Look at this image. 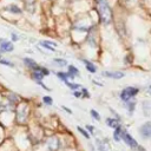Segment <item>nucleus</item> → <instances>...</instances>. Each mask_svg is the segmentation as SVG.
Instances as JSON below:
<instances>
[{"label":"nucleus","mask_w":151,"mask_h":151,"mask_svg":"<svg viewBox=\"0 0 151 151\" xmlns=\"http://www.w3.org/2000/svg\"><path fill=\"white\" fill-rule=\"evenodd\" d=\"M97 7H98V13L100 21L104 25H109L112 21V9L107 2V0H98L97 1Z\"/></svg>","instance_id":"f257e3e1"},{"label":"nucleus","mask_w":151,"mask_h":151,"mask_svg":"<svg viewBox=\"0 0 151 151\" xmlns=\"http://www.w3.org/2000/svg\"><path fill=\"white\" fill-rule=\"evenodd\" d=\"M138 93V88L137 87H126V88H124L123 91H122V93H120V98L124 100V101H127L129 99H131L132 97H134L136 94Z\"/></svg>","instance_id":"f03ea898"},{"label":"nucleus","mask_w":151,"mask_h":151,"mask_svg":"<svg viewBox=\"0 0 151 151\" xmlns=\"http://www.w3.org/2000/svg\"><path fill=\"white\" fill-rule=\"evenodd\" d=\"M122 139H123V140H124V142H125L130 147H132V149H136V147L138 146L137 142H136V140H134V139H133V138H132V137H131L126 131H124V130L122 131Z\"/></svg>","instance_id":"7ed1b4c3"},{"label":"nucleus","mask_w":151,"mask_h":151,"mask_svg":"<svg viewBox=\"0 0 151 151\" xmlns=\"http://www.w3.org/2000/svg\"><path fill=\"white\" fill-rule=\"evenodd\" d=\"M59 145H60V140L55 136L51 137L47 140V149H48V151H57L59 149Z\"/></svg>","instance_id":"20e7f679"},{"label":"nucleus","mask_w":151,"mask_h":151,"mask_svg":"<svg viewBox=\"0 0 151 151\" xmlns=\"http://www.w3.org/2000/svg\"><path fill=\"white\" fill-rule=\"evenodd\" d=\"M13 50H14V46L11 41L0 39V51L1 52H12Z\"/></svg>","instance_id":"39448f33"},{"label":"nucleus","mask_w":151,"mask_h":151,"mask_svg":"<svg viewBox=\"0 0 151 151\" xmlns=\"http://www.w3.org/2000/svg\"><path fill=\"white\" fill-rule=\"evenodd\" d=\"M140 134H142L143 138L151 137V122L142 125V127H140Z\"/></svg>","instance_id":"423d86ee"},{"label":"nucleus","mask_w":151,"mask_h":151,"mask_svg":"<svg viewBox=\"0 0 151 151\" xmlns=\"http://www.w3.org/2000/svg\"><path fill=\"white\" fill-rule=\"evenodd\" d=\"M103 76L107 77V78H112V79H120L123 78L125 74L123 72H119V71H114V72H111V71H105L103 72Z\"/></svg>","instance_id":"0eeeda50"},{"label":"nucleus","mask_w":151,"mask_h":151,"mask_svg":"<svg viewBox=\"0 0 151 151\" xmlns=\"http://www.w3.org/2000/svg\"><path fill=\"white\" fill-rule=\"evenodd\" d=\"M5 9L8 11L9 13H12V14H21V13H22V9H21L18 5H15V4H9V5H7V6L5 7Z\"/></svg>","instance_id":"6e6552de"},{"label":"nucleus","mask_w":151,"mask_h":151,"mask_svg":"<svg viewBox=\"0 0 151 151\" xmlns=\"http://www.w3.org/2000/svg\"><path fill=\"white\" fill-rule=\"evenodd\" d=\"M97 146L99 149V151H110V145L106 143V140H100L97 139Z\"/></svg>","instance_id":"1a4fd4ad"},{"label":"nucleus","mask_w":151,"mask_h":151,"mask_svg":"<svg viewBox=\"0 0 151 151\" xmlns=\"http://www.w3.org/2000/svg\"><path fill=\"white\" fill-rule=\"evenodd\" d=\"M24 63H25V65L27 66V67H29V68H32L33 71H35L37 70V67L39 66L33 59H31V58H25L24 59Z\"/></svg>","instance_id":"9d476101"},{"label":"nucleus","mask_w":151,"mask_h":151,"mask_svg":"<svg viewBox=\"0 0 151 151\" xmlns=\"http://www.w3.org/2000/svg\"><path fill=\"white\" fill-rule=\"evenodd\" d=\"M40 45L41 46H44L45 48H47V50H50V51H55V46H57V44L55 42H53V41H40Z\"/></svg>","instance_id":"9b49d317"},{"label":"nucleus","mask_w":151,"mask_h":151,"mask_svg":"<svg viewBox=\"0 0 151 151\" xmlns=\"http://www.w3.org/2000/svg\"><path fill=\"white\" fill-rule=\"evenodd\" d=\"M83 63L85 64V66H86V68H87L88 72H91V73H96L97 68H96V66H94L91 61H88V60H86V59H83Z\"/></svg>","instance_id":"f8f14e48"},{"label":"nucleus","mask_w":151,"mask_h":151,"mask_svg":"<svg viewBox=\"0 0 151 151\" xmlns=\"http://www.w3.org/2000/svg\"><path fill=\"white\" fill-rule=\"evenodd\" d=\"M26 116H27V106H22L21 110H19V113H18V119L20 122L25 120L26 119Z\"/></svg>","instance_id":"ddd939ff"},{"label":"nucleus","mask_w":151,"mask_h":151,"mask_svg":"<svg viewBox=\"0 0 151 151\" xmlns=\"http://www.w3.org/2000/svg\"><path fill=\"white\" fill-rule=\"evenodd\" d=\"M55 74H57L60 79H63L64 81H68L70 78H74L72 74H70V73H64V72H57Z\"/></svg>","instance_id":"4468645a"},{"label":"nucleus","mask_w":151,"mask_h":151,"mask_svg":"<svg viewBox=\"0 0 151 151\" xmlns=\"http://www.w3.org/2000/svg\"><path fill=\"white\" fill-rule=\"evenodd\" d=\"M122 127L120 126H118V127H116V130H114V132H113V138H114V140L116 142H119L120 139H122Z\"/></svg>","instance_id":"2eb2a0df"},{"label":"nucleus","mask_w":151,"mask_h":151,"mask_svg":"<svg viewBox=\"0 0 151 151\" xmlns=\"http://www.w3.org/2000/svg\"><path fill=\"white\" fill-rule=\"evenodd\" d=\"M106 124H107L110 127H113V129H116V127L119 126L118 120H117V119H113V118H107V119H106Z\"/></svg>","instance_id":"dca6fc26"},{"label":"nucleus","mask_w":151,"mask_h":151,"mask_svg":"<svg viewBox=\"0 0 151 151\" xmlns=\"http://www.w3.org/2000/svg\"><path fill=\"white\" fill-rule=\"evenodd\" d=\"M68 73H70V74H72L73 77H76V76H78V74H79V71H78V68H76L74 66L70 65V66H68Z\"/></svg>","instance_id":"f3484780"},{"label":"nucleus","mask_w":151,"mask_h":151,"mask_svg":"<svg viewBox=\"0 0 151 151\" xmlns=\"http://www.w3.org/2000/svg\"><path fill=\"white\" fill-rule=\"evenodd\" d=\"M53 61H54L55 64H58L59 66H65V65L67 64V61H66L65 59H60V58H54Z\"/></svg>","instance_id":"a211bd4d"},{"label":"nucleus","mask_w":151,"mask_h":151,"mask_svg":"<svg viewBox=\"0 0 151 151\" xmlns=\"http://www.w3.org/2000/svg\"><path fill=\"white\" fill-rule=\"evenodd\" d=\"M65 83H66V85H67L70 88H72V90H77V88L80 87L79 84H73V83H68V81H65Z\"/></svg>","instance_id":"6ab92c4d"},{"label":"nucleus","mask_w":151,"mask_h":151,"mask_svg":"<svg viewBox=\"0 0 151 151\" xmlns=\"http://www.w3.org/2000/svg\"><path fill=\"white\" fill-rule=\"evenodd\" d=\"M42 100H44V103H45V104H47V105H52V103H53L52 98H51V97H48V96H45V97L42 98Z\"/></svg>","instance_id":"aec40b11"},{"label":"nucleus","mask_w":151,"mask_h":151,"mask_svg":"<svg viewBox=\"0 0 151 151\" xmlns=\"http://www.w3.org/2000/svg\"><path fill=\"white\" fill-rule=\"evenodd\" d=\"M78 131H79V132H80L83 136H85V138H87V139L90 138V134H88V133H87V132H86L84 129H81L80 126H78Z\"/></svg>","instance_id":"412c9836"},{"label":"nucleus","mask_w":151,"mask_h":151,"mask_svg":"<svg viewBox=\"0 0 151 151\" xmlns=\"http://www.w3.org/2000/svg\"><path fill=\"white\" fill-rule=\"evenodd\" d=\"M91 116H92L96 120H99V119H100V116H99V114H98V112H97V111H94V110H91Z\"/></svg>","instance_id":"4be33fe9"},{"label":"nucleus","mask_w":151,"mask_h":151,"mask_svg":"<svg viewBox=\"0 0 151 151\" xmlns=\"http://www.w3.org/2000/svg\"><path fill=\"white\" fill-rule=\"evenodd\" d=\"M0 64H4V65H7V66H14L13 65V63H11V61H8V60H5V59H0Z\"/></svg>","instance_id":"5701e85b"},{"label":"nucleus","mask_w":151,"mask_h":151,"mask_svg":"<svg viewBox=\"0 0 151 151\" xmlns=\"http://www.w3.org/2000/svg\"><path fill=\"white\" fill-rule=\"evenodd\" d=\"M11 35H12V40H13V41H18V40H19V37H18L15 33H12Z\"/></svg>","instance_id":"b1692460"},{"label":"nucleus","mask_w":151,"mask_h":151,"mask_svg":"<svg viewBox=\"0 0 151 151\" xmlns=\"http://www.w3.org/2000/svg\"><path fill=\"white\" fill-rule=\"evenodd\" d=\"M133 107H134V103H129V110H130V112L133 111Z\"/></svg>","instance_id":"393cba45"},{"label":"nucleus","mask_w":151,"mask_h":151,"mask_svg":"<svg viewBox=\"0 0 151 151\" xmlns=\"http://www.w3.org/2000/svg\"><path fill=\"white\" fill-rule=\"evenodd\" d=\"M83 93H84V97H86V98H88L90 97V94H88V92H87V90H83Z\"/></svg>","instance_id":"a878e982"},{"label":"nucleus","mask_w":151,"mask_h":151,"mask_svg":"<svg viewBox=\"0 0 151 151\" xmlns=\"http://www.w3.org/2000/svg\"><path fill=\"white\" fill-rule=\"evenodd\" d=\"M80 94H81V93H80L79 91H74V93H73V96H74V97H77V98H79V97H80Z\"/></svg>","instance_id":"bb28decb"},{"label":"nucleus","mask_w":151,"mask_h":151,"mask_svg":"<svg viewBox=\"0 0 151 151\" xmlns=\"http://www.w3.org/2000/svg\"><path fill=\"white\" fill-rule=\"evenodd\" d=\"M63 109H64V110H65V111H67V112H68V113H72V111H71V110H70V109H67V107H66V106H63Z\"/></svg>","instance_id":"cd10ccee"},{"label":"nucleus","mask_w":151,"mask_h":151,"mask_svg":"<svg viewBox=\"0 0 151 151\" xmlns=\"http://www.w3.org/2000/svg\"><path fill=\"white\" fill-rule=\"evenodd\" d=\"M87 129H88L90 131H93V126H90V125H88V126H87Z\"/></svg>","instance_id":"c85d7f7f"},{"label":"nucleus","mask_w":151,"mask_h":151,"mask_svg":"<svg viewBox=\"0 0 151 151\" xmlns=\"http://www.w3.org/2000/svg\"><path fill=\"white\" fill-rule=\"evenodd\" d=\"M149 91H150V93H151V86H150V87H149Z\"/></svg>","instance_id":"c756f323"},{"label":"nucleus","mask_w":151,"mask_h":151,"mask_svg":"<svg viewBox=\"0 0 151 151\" xmlns=\"http://www.w3.org/2000/svg\"><path fill=\"white\" fill-rule=\"evenodd\" d=\"M0 106H1V104H0Z\"/></svg>","instance_id":"7c9ffc66"}]
</instances>
